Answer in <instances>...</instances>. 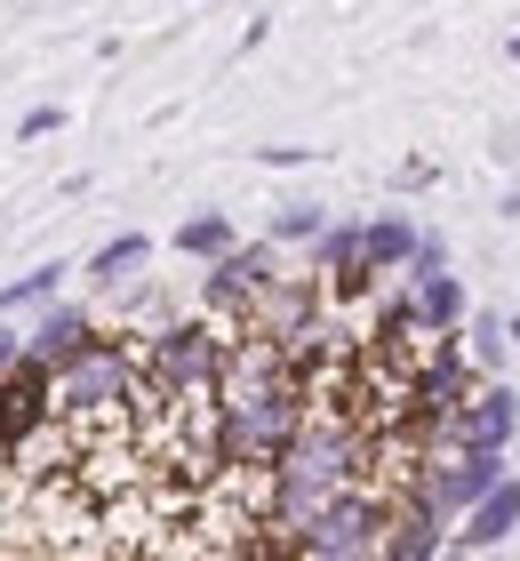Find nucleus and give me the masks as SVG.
Here are the masks:
<instances>
[{
  "label": "nucleus",
  "instance_id": "1",
  "mask_svg": "<svg viewBox=\"0 0 520 561\" xmlns=\"http://www.w3.org/2000/svg\"><path fill=\"white\" fill-rule=\"evenodd\" d=\"M137 393H145L137 337H89L65 369H48V401H57V417L72 433H96V425L137 417Z\"/></svg>",
  "mask_w": 520,
  "mask_h": 561
},
{
  "label": "nucleus",
  "instance_id": "2",
  "mask_svg": "<svg viewBox=\"0 0 520 561\" xmlns=\"http://www.w3.org/2000/svg\"><path fill=\"white\" fill-rule=\"evenodd\" d=\"M224 345H232V329L217 313H193V321H161V329H145L137 337V362H145V393H137V417H161L176 393H208L217 386V369H224Z\"/></svg>",
  "mask_w": 520,
  "mask_h": 561
},
{
  "label": "nucleus",
  "instance_id": "3",
  "mask_svg": "<svg viewBox=\"0 0 520 561\" xmlns=\"http://www.w3.org/2000/svg\"><path fill=\"white\" fill-rule=\"evenodd\" d=\"M384 522H393V490L384 481H345L312 522H297L273 553H304V561H369L384 553Z\"/></svg>",
  "mask_w": 520,
  "mask_h": 561
},
{
  "label": "nucleus",
  "instance_id": "4",
  "mask_svg": "<svg viewBox=\"0 0 520 561\" xmlns=\"http://www.w3.org/2000/svg\"><path fill=\"white\" fill-rule=\"evenodd\" d=\"M289 265V249H280L273 233H256V241H232L224 257H208L200 265V313H217L224 329H241L249 321V305H256V289Z\"/></svg>",
  "mask_w": 520,
  "mask_h": 561
},
{
  "label": "nucleus",
  "instance_id": "5",
  "mask_svg": "<svg viewBox=\"0 0 520 561\" xmlns=\"http://www.w3.org/2000/svg\"><path fill=\"white\" fill-rule=\"evenodd\" d=\"M321 313H328L321 273H312V265H304V273L280 265L265 289H256V305H249V321H241V329H256V337H273V345H289V337H304V329L321 321Z\"/></svg>",
  "mask_w": 520,
  "mask_h": 561
},
{
  "label": "nucleus",
  "instance_id": "6",
  "mask_svg": "<svg viewBox=\"0 0 520 561\" xmlns=\"http://www.w3.org/2000/svg\"><path fill=\"white\" fill-rule=\"evenodd\" d=\"M512 433H520V386H512V377H473V393H464L457 417H449V442H464V449H512Z\"/></svg>",
  "mask_w": 520,
  "mask_h": 561
},
{
  "label": "nucleus",
  "instance_id": "7",
  "mask_svg": "<svg viewBox=\"0 0 520 561\" xmlns=\"http://www.w3.org/2000/svg\"><path fill=\"white\" fill-rule=\"evenodd\" d=\"M512 529H520V473H505L497 490H481V497L449 522V553H497Z\"/></svg>",
  "mask_w": 520,
  "mask_h": 561
},
{
  "label": "nucleus",
  "instance_id": "8",
  "mask_svg": "<svg viewBox=\"0 0 520 561\" xmlns=\"http://www.w3.org/2000/svg\"><path fill=\"white\" fill-rule=\"evenodd\" d=\"M89 337H96V313H89V305L48 297V305H33V329H24V362L65 369V362H72V353H81Z\"/></svg>",
  "mask_w": 520,
  "mask_h": 561
},
{
  "label": "nucleus",
  "instance_id": "9",
  "mask_svg": "<svg viewBox=\"0 0 520 561\" xmlns=\"http://www.w3.org/2000/svg\"><path fill=\"white\" fill-rule=\"evenodd\" d=\"M384 553H393V561H440V553H449V514H432L425 497H393Z\"/></svg>",
  "mask_w": 520,
  "mask_h": 561
},
{
  "label": "nucleus",
  "instance_id": "10",
  "mask_svg": "<svg viewBox=\"0 0 520 561\" xmlns=\"http://www.w3.org/2000/svg\"><path fill=\"white\" fill-rule=\"evenodd\" d=\"M416 233H425V225H416L408 209H377V217H360V257H369V265H377L384 280H393V273L408 265Z\"/></svg>",
  "mask_w": 520,
  "mask_h": 561
},
{
  "label": "nucleus",
  "instance_id": "11",
  "mask_svg": "<svg viewBox=\"0 0 520 561\" xmlns=\"http://www.w3.org/2000/svg\"><path fill=\"white\" fill-rule=\"evenodd\" d=\"M408 297H416V337H432V329H457L464 313H473V297H464V280H457L449 265H440V273H416Z\"/></svg>",
  "mask_w": 520,
  "mask_h": 561
},
{
  "label": "nucleus",
  "instance_id": "12",
  "mask_svg": "<svg viewBox=\"0 0 520 561\" xmlns=\"http://www.w3.org/2000/svg\"><path fill=\"white\" fill-rule=\"evenodd\" d=\"M369 353H416V297H408V280H393V289L377 297V313H369V337H360Z\"/></svg>",
  "mask_w": 520,
  "mask_h": 561
},
{
  "label": "nucleus",
  "instance_id": "13",
  "mask_svg": "<svg viewBox=\"0 0 520 561\" xmlns=\"http://www.w3.org/2000/svg\"><path fill=\"white\" fill-rule=\"evenodd\" d=\"M232 241H241V225H232V209H193V217H185V225L169 233V249H176L185 265H208V257H224Z\"/></svg>",
  "mask_w": 520,
  "mask_h": 561
},
{
  "label": "nucleus",
  "instance_id": "14",
  "mask_svg": "<svg viewBox=\"0 0 520 561\" xmlns=\"http://www.w3.org/2000/svg\"><path fill=\"white\" fill-rule=\"evenodd\" d=\"M145 265H152V241H145V233H113L81 273L96 280V289H120V280H128V273H145Z\"/></svg>",
  "mask_w": 520,
  "mask_h": 561
},
{
  "label": "nucleus",
  "instance_id": "15",
  "mask_svg": "<svg viewBox=\"0 0 520 561\" xmlns=\"http://www.w3.org/2000/svg\"><path fill=\"white\" fill-rule=\"evenodd\" d=\"M464 353H473L481 377H505V362H512V329H505V313H464Z\"/></svg>",
  "mask_w": 520,
  "mask_h": 561
},
{
  "label": "nucleus",
  "instance_id": "16",
  "mask_svg": "<svg viewBox=\"0 0 520 561\" xmlns=\"http://www.w3.org/2000/svg\"><path fill=\"white\" fill-rule=\"evenodd\" d=\"M65 280H72V265H33V273H16V280H0V313H33V305H48V297H65Z\"/></svg>",
  "mask_w": 520,
  "mask_h": 561
},
{
  "label": "nucleus",
  "instance_id": "17",
  "mask_svg": "<svg viewBox=\"0 0 520 561\" xmlns=\"http://www.w3.org/2000/svg\"><path fill=\"white\" fill-rule=\"evenodd\" d=\"M360 257V217H328L321 233L304 241V265L312 273H336V265H353Z\"/></svg>",
  "mask_w": 520,
  "mask_h": 561
},
{
  "label": "nucleus",
  "instance_id": "18",
  "mask_svg": "<svg viewBox=\"0 0 520 561\" xmlns=\"http://www.w3.org/2000/svg\"><path fill=\"white\" fill-rule=\"evenodd\" d=\"M321 225H328V201H280V209L265 217V233H273L280 249H304Z\"/></svg>",
  "mask_w": 520,
  "mask_h": 561
},
{
  "label": "nucleus",
  "instance_id": "19",
  "mask_svg": "<svg viewBox=\"0 0 520 561\" xmlns=\"http://www.w3.org/2000/svg\"><path fill=\"white\" fill-rule=\"evenodd\" d=\"M16 137H24V145H41V137H65V105H33V113L16 121Z\"/></svg>",
  "mask_w": 520,
  "mask_h": 561
},
{
  "label": "nucleus",
  "instance_id": "20",
  "mask_svg": "<svg viewBox=\"0 0 520 561\" xmlns=\"http://www.w3.org/2000/svg\"><path fill=\"white\" fill-rule=\"evenodd\" d=\"M256 161L265 169H304V161H321V145H256Z\"/></svg>",
  "mask_w": 520,
  "mask_h": 561
},
{
  "label": "nucleus",
  "instance_id": "21",
  "mask_svg": "<svg viewBox=\"0 0 520 561\" xmlns=\"http://www.w3.org/2000/svg\"><path fill=\"white\" fill-rule=\"evenodd\" d=\"M432 185H440L432 161H401V169H393V193H432Z\"/></svg>",
  "mask_w": 520,
  "mask_h": 561
},
{
  "label": "nucleus",
  "instance_id": "22",
  "mask_svg": "<svg viewBox=\"0 0 520 561\" xmlns=\"http://www.w3.org/2000/svg\"><path fill=\"white\" fill-rule=\"evenodd\" d=\"M16 353H24V329H9V313H0V377L16 369Z\"/></svg>",
  "mask_w": 520,
  "mask_h": 561
},
{
  "label": "nucleus",
  "instance_id": "23",
  "mask_svg": "<svg viewBox=\"0 0 520 561\" xmlns=\"http://www.w3.org/2000/svg\"><path fill=\"white\" fill-rule=\"evenodd\" d=\"M265 41H273V16H249V33H241V57H256Z\"/></svg>",
  "mask_w": 520,
  "mask_h": 561
},
{
  "label": "nucleus",
  "instance_id": "24",
  "mask_svg": "<svg viewBox=\"0 0 520 561\" xmlns=\"http://www.w3.org/2000/svg\"><path fill=\"white\" fill-rule=\"evenodd\" d=\"M497 209H505V217H520V176H512V185H505V201H497Z\"/></svg>",
  "mask_w": 520,
  "mask_h": 561
},
{
  "label": "nucleus",
  "instance_id": "25",
  "mask_svg": "<svg viewBox=\"0 0 520 561\" xmlns=\"http://www.w3.org/2000/svg\"><path fill=\"white\" fill-rule=\"evenodd\" d=\"M505 329H512V353H520V313H505Z\"/></svg>",
  "mask_w": 520,
  "mask_h": 561
},
{
  "label": "nucleus",
  "instance_id": "26",
  "mask_svg": "<svg viewBox=\"0 0 520 561\" xmlns=\"http://www.w3.org/2000/svg\"><path fill=\"white\" fill-rule=\"evenodd\" d=\"M505 457H512V473H520V433H512V449H505Z\"/></svg>",
  "mask_w": 520,
  "mask_h": 561
},
{
  "label": "nucleus",
  "instance_id": "27",
  "mask_svg": "<svg viewBox=\"0 0 520 561\" xmlns=\"http://www.w3.org/2000/svg\"><path fill=\"white\" fill-rule=\"evenodd\" d=\"M505 57H512V65H520V33H512V41H505Z\"/></svg>",
  "mask_w": 520,
  "mask_h": 561
}]
</instances>
